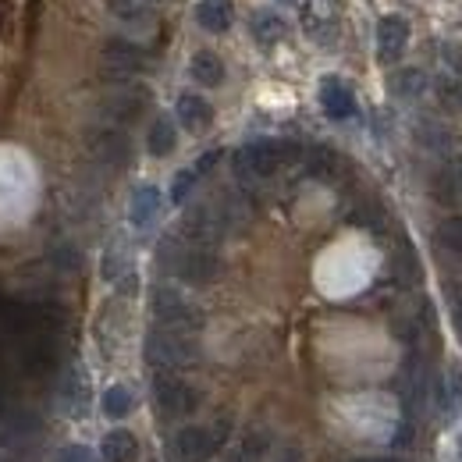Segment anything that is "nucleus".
<instances>
[{
	"label": "nucleus",
	"mask_w": 462,
	"mask_h": 462,
	"mask_svg": "<svg viewBox=\"0 0 462 462\" xmlns=\"http://www.w3.org/2000/svg\"><path fill=\"white\" fill-rule=\"evenodd\" d=\"M161 256H164V263L171 267L174 274L181 282H189V285H210L221 274V256L210 245H192V242H181L178 235L164 242Z\"/></svg>",
	"instance_id": "nucleus-1"
},
{
	"label": "nucleus",
	"mask_w": 462,
	"mask_h": 462,
	"mask_svg": "<svg viewBox=\"0 0 462 462\" xmlns=\"http://www.w3.org/2000/svg\"><path fill=\"white\" fill-rule=\"evenodd\" d=\"M146 359L161 374L189 370V366L199 363V342H196V335H181V331L157 328V331L146 335Z\"/></svg>",
	"instance_id": "nucleus-2"
},
{
	"label": "nucleus",
	"mask_w": 462,
	"mask_h": 462,
	"mask_svg": "<svg viewBox=\"0 0 462 462\" xmlns=\"http://www.w3.org/2000/svg\"><path fill=\"white\" fill-rule=\"evenodd\" d=\"M153 320L157 328H168V331H181V335H196L203 328V310L196 302H189L185 295H178L174 289H157L153 291Z\"/></svg>",
	"instance_id": "nucleus-3"
},
{
	"label": "nucleus",
	"mask_w": 462,
	"mask_h": 462,
	"mask_svg": "<svg viewBox=\"0 0 462 462\" xmlns=\"http://www.w3.org/2000/svg\"><path fill=\"white\" fill-rule=\"evenodd\" d=\"M285 161V146L274 139H256L249 146H242L235 153V174L242 181H256V178H271Z\"/></svg>",
	"instance_id": "nucleus-4"
},
{
	"label": "nucleus",
	"mask_w": 462,
	"mask_h": 462,
	"mask_svg": "<svg viewBox=\"0 0 462 462\" xmlns=\"http://www.w3.org/2000/svg\"><path fill=\"white\" fill-rule=\"evenodd\" d=\"M228 231V210H217V207H192L185 217H181V228L178 238L181 242H192V245H217Z\"/></svg>",
	"instance_id": "nucleus-5"
},
{
	"label": "nucleus",
	"mask_w": 462,
	"mask_h": 462,
	"mask_svg": "<svg viewBox=\"0 0 462 462\" xmlns=\"http://www.w3.org/2000/svg\"><path fill=\"white\" fill-rule=\"evenodd\" d=\"M228 423H214V427H185L174 438V459L178 462H207L221 445H225Z\"/></svg>",
	"instance_id": "nucleus-6"
},
{
	"label": "nucleus",
	"mask_w": 462,
	"mask_h": 462,
	"mask_svg": "<svg viewBox=\"0 0 462 462\" xmlns=\"http://www.w3.org/2000/svg\"><path fill=\"white\" fill-rule=\"evenodd\" d=\"M153 399H157V409L164 416H189L196 405H199V395L192 384H185L181 377L174 374H161L153 381Z\"/></svg>",
	"instance_id": "nucleus-7"
},
{
	"label": "nucleus",
	"mask_w": 462,
	"mask_h": 462,
	"mask_svg": "<svg viewBox=\"0 0 462 462\" xmlns=\"http://www.w3.org/2000/svg\"><path fill=\"white\" fill-rule=\"evenodd\" d=\"M302 32L313 43H335V36H338V7H335V0H306L302 4Z\"/></svg>",
	"instance_id": "nucleus-8"
},
{
	"label": "nucleus",
	"mask_w": 462,
	"mask_h": 462,
	"mask_svg": "<svg viewBox=\"0 0 462 462\" xmlns=\"http://www.w3.org/2000/svg\"><path fill=\"white\" fill-rule=\"evenodd\" d=\"M18 363L29 374H51L58 366V335H29V338H18Z\"/></svg>",
	"instance_id": "nucleus-9"
},
{
	"label": "nucleus",
	"mask_w": 462,
	"mask_h": 462,
	"mask_svg": "<svg viewBox=\"0 0 462 462\" xmlns=\"http://www.w3.org/2000/svg\"><path fill=\"white\" fill-rule=\"evenodd\" d=\"M100 58H104V64H107L111 71H125V75H132V71H146V64H150V54H146L139 43L121 40V36H115V40L104 43Z\"/></svg>",
	"instance_id": "nucleus-10"
},
{
	"label": "nucleus",
	"mask_w": 462,
	"mask_h": 462,
	"mask_svg": "<svg viewBox=\"0 0 462 462\" xmlns=\"http://www.w3.org/2000/svg\"><path fill=\"white\" fill-rule=\"evenodd\" d=\"M409 47V22L399 18V14H388L377 22V58L384 64L399 60Z\"/></svg>",
	"instance_id": "nucleus-11"
},
{
	"label": "nucleus",
	"mask_w": 462,
	"mask_h": 462,
	"mask_svg": "<svg viewBox=\"0 0 462 462\" xmlns=\"http://www.w3.org/2000/svg\"><path fill=\"white\" fill-rule=\"evenodd\" d=\"M146 104H150V93L143 86H121L104 100V111L115 117L117 125H128V121H135L146 111Z\"/></svg>",
	"instance_id": "nucleus-12"
},
{
	"label": "nucleus",
	"mask_w": 462,
	"mask_h": 462,
	"mask_svg": "<svg viewBox=\"0 0 462 462\" xmlns=\"http://www.w3.org/2000/svg\"><path fill=\"white\" fill-rule=\"evenodd\" d=\"M89 150L100 164H111V168H121L128 161V135L117 132V128H100L89 135Z\"/></svg>",
	"instance_id": "nucleus-13"
},
{
	"label": "nucleus",
	"mask_w": 462,
	"mask_h": 462,
	"mask_svg": "<svg viewBox=\"0 0 462 462\" xmlns=\"http://www.w3.org/2000/svg\"><path fill=\"white\" fill-rule=\"evenodd\" d=\"M320 107H324V115L328 117L346 121V117L356 115V97H352V89H348L342 79L328 75V79L320 82Z\"/></svg>",
	"instance_id": "nucleus-14"
},
{
	"label": "nucleus",
	"mask_w": 462,
	"mask_h": 462,
	"mask_svg": "<svg viewBox=\"0 0 462 462\" xmlns=\"http://www.w3.org/2000/svg\"><path fill=\"white\" fill-rule=\"evenodd\" d=\"M60 405H64V412L68 416H86V409H89V381H86V374H82V366H71L68 374H64V388H60Z\"/></svg>",
	"instance_id": "nucleus-15"
},
{
	"label": "nucleus",
	"mask_w": 462,
	"mask_h": 462,
	"mask_svg": "<svg viewBox=\"0 0 462 462\" xmlns=\"http://www.w3.org/2000/svg\"><path fill=\"white\" fill-rule=\"evenodd\" d=\"M174 111H178V121H181V128H189V132H207V128H210V121H214V111H210V104H207L199 93H181Z\"/></svg>",
	"instance_id": "nucleus-16"
},
{
	"label": "nucleus",
	"mask_w": 462,
	"mask_h": 462,
	"mask_svg": "<svg viewBox=\"0 0 462 462\" xmlns=\"http://www.w3.org/2000/svg\"><path fill=\"white\" fill-rule=\"evenodd\" d=\"M249 29H253V40L260 47H274V43H282L289 36V25H285V18L278 11H256Z\"/></svg>",
	"instance_id": "nucleus-17"
},
{
	"label": "nucleus",
	"mask_w": 462,
	"mask_h": 462,
	"mask_svg": "<svg viewBox=\"0 0 462 462\" xmlns=\"http://www.w3.org/2000/svg\"><path fill=\"white\" fill-rule=\"evenodd\" d=\"M157 214H161V192H157L153 185H139V189L132 192V207H128L132 225H135V228H150Z\"/></svg>",
	"instance_id": "nucleus-18"
},
{
	"label": "nucleus",
	"mask_w": 462,
	"mask_h": 462,
	"mask_svg": "<svg viewBox=\"0 0 462 462\" xmlns=\"http://www.w3.org/2000/svg\"><path fill=\"white\" fill-rule=\"evenodd\" d=\"M231 18H235V4L231 0H199V7H196V22L207 32H228Z\"/></svg>",
	"instance_id": "nucleus-19"
},
{
	"label": "nucleus",
	"mask_w": 462,
	"mask_h": 462,
	"mask_svg": "<svg viewBox=\"0 0 462 462\" xmlns=\"http://www.w3.org/2000/svg\"><path fill=\"white\" fill-rule=\"evenodd\" d=\"M434 196H438V203H445V207H456L462 203V161H448L438 178H434Z\"/></svg>",
	"instance_id": "nucleus-20"
},
{
	"label": "nucleus",
	"mask_w": 462,
	"mask_h": 462,
	"mask_svg": "<svg viewBox=\"0 0 462 462\" xmlns=\"http://www.w3.org/2000/svg\"><path fill=\"white\" fill-rule=\"evenodd\" d=\"M189 71H192V79L199 82V86H207V89H214V86H221L225 82V60L217 58L214 51H199L192 64H189Z\"/></svg>",
	"instance_id": "nucleus-21"
},
{
	"label": "nucleus",
	"mask_w": 462,
	"mask_h": 462,
	"mask_svg": "<svg viewBox=\"0 0 462 462\" xmlns=\"http://www.w3.org/2000/svg\"><path fill=\"white\" fill-rule=\"evenodd\" d=\"M139 459V441L132 430H111L104 438V462H135Z\"/></svg>",
	"instance_id": "nucleus-22"
},
{
	"label": "nucleus",
	"mask_w": 462,
	"mask_h": 462,
	"mask_svg": "<svg viewBox=\"0 0 462 462\" xmlns=\"http://www.w3.org/2000/svg\"><path fill=\"white\" fill-rule=\"evenodd\" d=\"M263 456H267V434H263L260 427H253V430H245L242 441L231 448L228 462H263Z\"/></svg>",
	"instance_id": "nucleus-23"
},
{
	"label": "nucleus",
	"mask_w": 462,
	"mask_h": 462,
	"mask_svg": "<svg viewBox=\"0 0 462 462\" xmlns=\"http://www.w3.org/2000/svg\"><path fill=\"white\" fill-rule=\"evenodd\" d=\"M174 143H178L174 121L171 117H157V121H153V128H150V135H146L150 153H153V157H168V153H174Z\"/></svg>",
	"instance_id": "nucleus-24"
},
{
	"label": "nucleus",
	"mask_w": 462,
	"mask_h": 462,
	"mask_svg": "<svg viewBox=\"0 0 462 462\" xmlns=\"http://www.w3.org/2000/svg\"><path fill=\"white\" fill-rule=\"evenodd\" d=\"M423 89H427V75L420 68H402V71L392 75V93L402 97V100H416Z\"/></svg>",
	"instance_id": "nucleus-25"
},
{
	"label": "nucleus",
	"mask_w": 462,
	"mask_h": 462,
	"mask_svg": "<svg viewBox=\"0 0 462 462\" xmlns=\"http://www.w3.org/2000/svg\"><path fill=\"white\" fill-rule=\"evenodd\" d=\"M135 405V399H132V392H128V384H111L107 392H104V412L107 416H128V409Z\"/></svg>",
	"instance_id": "nucleus-26"
},
{
	"label": "nucleus",
	"mask_w": 462,
	"mask_h": 462,
	"mask_svg": "<svg viewBox=\"0 0 462 462\" xmlns=\"http://www.w3.org/2000/svg\"><path fill=\"white\" fill-rule=\"evenodd\" d=\"M107 7L115 11V18H121V22H135V25L150 22V7L143 0H107Z\"/></svg>",
	"instance_id": "nucleus-27"
},
{
	"label": "nucleus",
	"mask_w": 462,
	"mask_h": 462,
	"mask_svg": "<svg viewBox=\"0 0 462 462\" xmlns=\"http://www.w3.org/2000/svg\"><path fill=\"white\" fill-rule=\"evenodd\" d=\"M438 242L448 249V253H459L462 256V217H448L438 225Z\"/></svg>",
	"instance_id": "nucleus-28"
},
{
	"label": "nucleus",
	"mask_w": 462,
	"mask_h": 462,
	"mask_svg": "<svg viewBox=\"0 0 462 462\" xmlns=\"http://www.w3.org/2000/svg\"><path fill=\"white\" fill-rule=\"evenodd\" d=\"M445 409L448 412L462 409V370H448V377H445Z\"/></svg>",
	"instance_id": "nucleus-29"
},
{
	"label": "nucleus",
	"mask_w": 462,
	"mask_h": 462,
	"mask_svg": "<svg viewBox=\"0 0 462 462\" xmlns=\"http://www.w3.org/2000/svg\"><path fill=\"white\" fill-rule=\"evenodd\" d=\"M199 178H203V174L196 171V168H185V171L174 174V185H171V199H174V203H181V199L192 192V185H196Z\"/></svg>",
	"instance_id": "nucleus-30"
},
{
	"label": "nucleus",
	"mask_w": 462,
	"mask_h": 462,
	"mask_svg": "<svg viewBox=\"0 0 462 462\" xmlns=\"http://www.w3.org/2000/svg\"><path fill=\"white\" fill-rule=\"evenodd\" d=\"M441 97H445V104H452V111H459L462 115V82L459 79H445V82H441Z\"/></svg>",
	"instance_id": "nucleus-31"
},
{
	"label": "nucleus",
	"mask_w": 462,
	"mask_h": 462,
	"mask_svg": "<svg viewBox=\"0 0 462 462\" xmlns=\"http://www.w3.org/2000/svg\"><path fill=\"white\" fill-rule=\"evenodd\" d=\"M58 462H93V452L86 445H68L58 452Z\"/></svg>",
	"instance_id": "nucleus-32"
},
{
	"label": "nucleus",
	"mask_w": 462,
	"mask_h": 462,
	"mask_svg": "<svg viewBox=\"0 0 462 462\" xmlns=\"http://www.w3.org/2000/svg\"><path fill=\"white\" fill-rule=\"evenodd\" d=\"M456 328H459V335H462V291L456 295Z\"/></svg>",
	"instance_id": "nucleus-33"
},
{
	"label": "nucleus",
	"mask_w": 462,
	"mask_h": 462,
	"mask_svg": "<svg viewBox=\"0 0 462 462\" xmlns=\"http://www.w3.org/2000/svg\"><path fill=\"white\" fill-rule=\"evenodd\" d=\"M452 462H462V438L456 441V448H452Z\"/></svg>",
	"instance_id": "nucleus-34"
},
{
	"label": "nucleus",
	"mask_w": 462,
	"mask_h": 462,
	"mask_svg": "<svg viewBox=\"0 0 462 462\" xmlns=\"http://www.w3.org/2000/svg\"><path fill=\"white\" fill-rule=\"evenodd\" d=\"M359 462H399V459H359Z\"/></svg>",
	"instance_id": "nucleus-35"
},
{
	"label": "nucleus",
	"mask_w": 462,
	"mask_h": 462,
	"mask_svg": "<svg viewBox=\"0 0 462 462\" xmlns=\"http://www.w3.org/2000/svg\"><path fill=\"white\" fill-rule=\"evenodd\" d=\"M278 4H299V0H278Z\"/></svg>",
	"instance_id": "nucleus-36"
}]
</instances>
